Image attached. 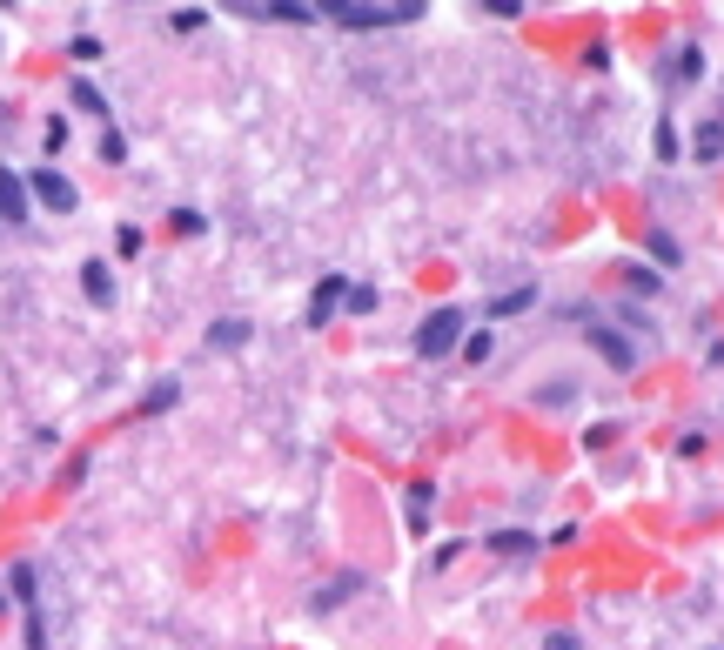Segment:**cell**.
Instances as JSON below:
<instances>
[{
    "mask_svg": "<svg viewBox=\"0 0 724 650\" xmlns=\"http://www.w3.org/2000/svg\"><path fill=\"white\" fill-rule=\"evenodd\" d=\"M543 650H577V637H570V630H550V637H543Z\"/></svg>",
    "mask_w": 724,
    "mask_h": 650,
    "instance_id": "18",
    "label": "cell"
},
{
    "mask_svg": "<svg viewBox=\"0 0 724 650\" xmlns=\"http://www.w3.org/2000/svg\"><path fill=\"white\" fill-rule=\"evenodd\" d=\"M530 302H537V289H510V295L490 302V315H517V309H530Z\"/></svg>",
    "mask_w": 724,
    "mask_h": 650,
    "instance_id": "13",
    "label": "cell"
},
{
    "mask_svg": "<svg viewBox=\"0 0 724 650\" xmlns=\"http://www.w3.org/2000/svg\"><path fill=\"white\" fill-rule=\"evenodd\" d=\"M81 289H88V302H108V295H114L108 262H81Z\"/></svg>",
    "mask_w": 724,
    "mask_h": 650,
    "instance_id": "8",
    "label": "cell"
},
{
    "mask_svg": "<svg viewBox=\"0 0 724 650\" xmlns=\"http://www.w3.org/2000/svg\"><path fill=\"white\" fill-rule=\"evenodd\" d=\"M27 195H34L41 208H54V215H74V208H81L74 181H68V175H54V168H34V175H27Z\"/></svg>",
    "mask_w": 724,
    "mask_h": 650,
    "instance_id": "3",
    "label": "cell"
},
{
    "mask_svg": "<svg viewBox=\"0 0 724 650\" xmlns=\"http://www.w3.org/2000/svg\"><path fill=\"white\" fill-rule=\"evenodd\" d=\"M490 550H503V557H523V550H537V543H530V537H497Z\"/></svg>",
    "mask_w": 724,
    "mask_h": 650,
    "instance_id": "17",
    "label": "cell"
},
{
    "mask_svg": "<svg viewBox=\"0 0 724 650\" xmlns=\"http://www.w3.org/2000/svg\"><path fill=\"white\" fill-rule=\"evenodd\" d=\"M322 14L342 21V27H403V21H416V14H430V7H423V0H329Z\"/></svg>",
    "mask_w": 724,
    "mask_h": 650,
    "instance_id": "1",
    "label": "cell"
},
{
    "mask_svg": "<svg viewBox=\"0 0 724 650\" xmlns=\"http://www.w3.org/2000/svg\"><path fill=\"white\" fill-rule=\"evenodd\" d=\"M718 128H724V114H718Z\"/></svg>",
    "mask_w": 724,
    "mask_h": 650,
    "instance_id": "19",
    "label": "cell"
},
{
    "mask_svg": "<svg viewBox=\"0 0 724 650\" xmlns=\"http://www.w3.org/2000/svg\"><path fill=\"white\" fill-rule=\"evenodd\" d=\"M68 94H74V108H88V114H108V94L94 88V81H68Z\"/></svg>",
    "mask_w": 724,
    "mask_h": 650,
    "instance_id": "11",
    "label": "cell"
},
{
    "mask_svg": "<svg viewBox=\"0 0 724 650\" xmlns=\"http://www.w3.org/2000/svg\"><path fill=\"white\" fill-rule=\"evenodd\" d=\"M483 14H497V21H517L523 0H483Z\"/></svg>",
    "mask_w": 724,
    "mask_h": 650,
    "instance_id": "16",
    "label": "cell"
},
{
    "mask_svg": "<svg viewBox=\"0 0 724 650\" xmlns=\"http://www.w3.org/2000/svg\"><path fill=\"white\" fill-rule=\"evenodd\" d=\"M590 342L611 369H637V342H624V329H590Z\"/></svg>",
    "mask_w": 724,
    "mask_h": 650,
    "instance_id": "7",
    "label": "cell"
},
{
    "mask_svg": "<svg viewBox=\"0 0 724 650\" xmlns=\"http://www.w3.org/2000/svg\"><path fill=\"white\" fill-rule=\"evenodd\" d=\"M356 583H362V577H342V583H329V590H316V604L329 610V604H336V597H349V590H356Z\"/></svg>",
    "mask_w": 724,
    "mask_h": 650,
    "instance_id": "15",
    "label": "cell"
},
{
    "mask_svg": "<svg viewBox=\"0 0 724 650\" xmlns=\"http://www.w3.org/2000/svg\"><path fill=\"white\" fill-rule=\"evenodd\" d=\"M228 14H249V21H316L322 7H309V0H235Z\"/></svg>",
    "mask_w": 724,
    "mask_h": 650,
    "instance_id": "4",
    "label": "cell"
},
{
    "mask_svg": "<svg viewBox=\"0 0 724 650\" xmlns=\"http://www.w3.org/2000/svg\"><path fill=\"white\" fill-rule=\"evenodd\" d=\"M0 222L7 228L27 222V175H14V168H0Z\"/></svg>",
    "mask_w": 724,
    "mask_h": 650,
    "instance_id": "6",
    "label": "cell"
},
{
    "mask_svg": "<svg viewBox=\"0 0 724 650\" xmlns=\"http://www.w3.org/2000/svg\"><path fill=\"white\" fill-rule=\"evenodd\" d=\"M691 155H698V161H718V155H724V128H718V121H704V128H698Z\"/></svg>",
    "mask_w": 724,
    "mask_h": 650,
    "instance_id": "9",
    "label": "cell"
},
{
    "mask_svg": "<svg viewBox=\"0 0 724 650\" xmlns=\"http://www.w3.org/2000/svg\"><path fill=\"white\" fill-rule=\"evenodd\" d=\"M202 21H208V7H175V27H181V34H195Z\"/></svg>",
    "mask_w": 724,
    "mask_h": 650,
    "instance_id": "14",
    "label": "cell"
},
{
    "mask_svg": "<svg viewBox=\"0 0 724 650\" xmlns=\"http://www.w3.org/2000/svg\"><path fill=\"white\" fill-rule=\"evenodd\" d=\"M208 342H215V349H242V342H249V322H235V315H228V322L208 329Z\"/></svg>",
    "mask_w": 724,
    "mask_h": 650,
    "instance_id": "10",
    "label": "cell"
},
{
    "mask_svg": "<svg viewBox=\"0 0 724 650\" xmlns=\"http://www.w3.org/2000/svg\"><path fill=\"white\" fill-rule=\"evenodd\" d=\"M430 510H436V490H409V530H430Z\"/></svg>",
    "mask_w": 724,
    "mask_h": 650,
    "instance_id": "12",
    "label": "cell"
},
{
    "mask_svg": "<svg viewBox=\"0 0 724 650\" xmlns=\"http://www.w3.org/2000/svg\"><path fill=\"white\" fill-rule=\"evenodd\" d=\"M463 322H470L463 309H430L416 322V356H450L456 336H463Z\"/></svg>",
    "mask_w": 724,
    "mask_h": 650,
    "instance_id": "2",
    "label": "cell"
},
{
    "mask_svg": "<svg viewBox=\"0 0 724 650\" xmlns=\"http://www.w3.org/2000/svg\"><path fill=\"white\" fill-rule=\"evenodd\" d=\"M342 302H349V275H322V282H316V295H309V322L322 329V322H329V315H336Z\"/></svg>",
    "mask_w": 724,
    "mask_h": 650,
    "instance_id": "5",
    "label": "cell"
}]
</instances>
